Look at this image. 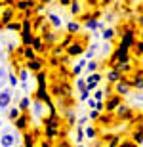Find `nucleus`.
<instances>
[{"label": "nucleus", "mask_w": 143, "mask_h": 147, "mask_svg": "<svg viewBox=\"0 0 143 147\" xmlns=\"http://www.w3.org/2000/svg\"><path fill=\"white\" fill-rule=\"evenodd\" d=\"M23 55H25V59H27V61H31V59L36 57V52L33 50V46H25V48H23Z\"/></svg>", "instance_id": "13"}, {"label": "nucleus", "mask_w": 143, "mask_h": 147, "mask_svg": "<svg viewBox=\"0 0 143 147\" xmlns=\"http://www.w3.org/2000/svg\"><path fill=\"white\" fill-rule=\"evenodd\" d=\"M138 48H139V52H143V42H141V44H139Z\"/></svg>", "instance_id": "44"}, {"label": "nucleus", "mask_w": 143, "mask_h": 147, "mask_svg": "<svg viewBox=\"0 0 143 147\" xmlns=\"http://www.w3.org/2000/svg\"><path fill=\"white\" fill-rule=\"evenodd\" d=\"M33 50L34 52H44V38L42 36H34V40H33Z\"/></svg>", "instance_id": "12"}, {"label": "nucleus", "mask_w": 143, "mask_h": 147, "mask_svg": "<svg viewBox=\"0 0 143 147\" xmlns=\"http://www.w3.org/2000/svg\"><path fill=\"white\" fill-rule=\"evenodd\" d=\"M113 34H115V31H113V29H107V31H103V38H111Z\"/></svg>", "instance_id": "31"}, {"label": "nucleus", "mask_w": 143, "mask_h": 147, "mask_svg": "<svg viewBox=\"0 0 143 147\" xmlns=\"http://www.w3.org/2000/svg\"><path fill=\"white\" fill-rule=\"evenodd\" d=\"M90 98V90H82L80 92V99H88Z\"/></svg>", "instance_id": "37"}, {"label": "nucleus", "mask_w": 143, "mask_h": 147, "mask_svg": "<svg viewBox=\"0 0 143 147\" xmlns=\"http://www.w3.org/2000/svg\"><path fill=\"white\" fill-rule=\"evenodd\" d=\"M99 115L101 113H99L97 109H90V119H99Z\"/></svg>", "instance_id": "30"}, {"label": "nucleus", "mask_w": 143, "mask_h": 147, "mask_svg": "<svg viewBox=\"0 0 143 147\" xmlns=\"http://www.w3.org/2000/svg\"><path fill=\"white\" fill-rule=\"evenodd\" d=\"M59 2H61L63 6H71V0H59Z\"/></svg>", "instance_id": "43"}, {"label": "nucleus", "mask_w": 143, "mask_h": 147, "mask_svg": "<svg viewBox=\"0 0 143 147\" xmlns=\"http://www.w3.org/2000/svg\"><path fill=\"white\" fill-rule=\"evenodd\" d=\"M107 76H109V80H113V82H115V80H120V71H116V69H113V71H111Z\"/></svg>", "instance_id": "19"}, {"label": "nucleus", "mask_w": 143, "mask_h": 147, "mask_svg": "<svg viewBox=\"0 0 143 147\" xmlns=\"http://www.w3.org/2000/svg\"><path fill=\"white\" fill-rule=\"evenodd\" d=\"M118 140H120V138H118V136H115V138H113V140H111L109 147H116V143H118Z\"/></svg>", "instance_id": "38"}, {"label": "nucleus", "mask_w": 143, "mask_h": 147, "mask_svg": "<svg viewBox=\"0 0 143 147\" xmlns=\"http://www.w3.org/2000/svg\"><path fill=\"white\" fill-rule=\"evenodd\" d=\"M134 140L136 142H143V134H134Z\"/></svg>", "instance_id": "41"}, {"label": "nucleus", "mask_w": 143, "mask_h": 147, "mask_svg": "<svg viewBox=\"0 0 143 147\" xmlns=\"http://www.w3.org/2000/svg\"><path fill=\"white\" fill-rule=\"evenodd\" d=\"M78 147H82V145H78Z\"/></svg>", "instance_id": "48"}, {"label": "nucleus", "mask_w": 143, "mask_h": 147, "mask_svg": "<svg viewBox=\"0 0 143 147\" xmlns=\"http://www.w3.org/2000/svg\"><path fill=\"white\" fill-rule=\"evenodd\" d=\"M36 82H38V88H46V73L44 71L36 73Z\"/></svg>", "instance_id": "14"}, {"label": "nucleus", "mask_w": 143, "mask_h": 147, "mask_svg": "<svg viewBox=\"0 0 143 147\" xmlns=\"http://www.w3.org/2000/svg\"><path fill=\"white\" fill-rule=\"evenodd\" d=\"M15 145V136L11 132H6L4 136H0V147H13Z\"/></svg>", "instance_id": "4"}, {"label": "nucleus", "mask_w": 143, "mask_h": 147, "mask_svg": "<svg viewBox=\"0 0 143 147\" xmlns=\"http://www.w3.org/2000/svg\"><path fill=\"white\" fill-rule=\"evenodd\" d=\"M50 65L52 67H59V59H57V57H50Z\"/></svg>", "instance_id": "32"}, {"label": "nucleus", "mask_w": 143, "mask_h": 147, "mask_svg": "<svg viewBox=\"0 0 143 147\" xmlns=\"http://www.w3.org/2000/svg\"><path fill=\"white\" fill-rule=\"evenodd\" d=\"M82 52H84V46H82V44H78V42L71 44V46L67 48V54H69V55H78V54H82Z\"/></svg>", "instance_id": "8"}, {"label": "nucleus", "mask_w": 143, "mask_h": 147, "mask_svg": "<svg viewBox=\"0 0 143 147\" xmlns=\"http://www.w3.org/2000/svg\"><path fill=\"white\" fill-rule=\"evenodd\" d=\"M50 19V21H52V25H54V29H59L61 27V19L57 16H55V13H48V16H46Z\"/></svg>", "instance_id": "15"}, {"label": "nucleus", "mask_w": 143, "mask_h": 147, "mask_svg": "<svg viewBox=\"0 0 143 147\" xmlns=\"http://www.w3.org/2000/svg\"><path fill=\"white\" fill-rule=\"evenodd\" d=\"M120 103V96H113L109 101H105V111H113L116 109V105Z\"/></svg>", "instance_id": "10"}, {"label": "nucleus", "mask_w": 143, "mask_h": 147, "mask_svg": "<svg viewBox=\"0 0 143 147\" xmlns=\"http://www.w3.org/2000/svg\"><path fill=\"white\" fill-rule=\"evenodd\" d=\"M11 103V90H0V109H8Z\"/></svg>", "instance_id": "1"}, {"label": "nucleus", "mask_w": 143, "mask_h": 147, "mask_svg": "<svg viewBox=\"0 0 143 147\" xmlns=\"http://www.w3.org/2000/svg\"><path fill=\"white\" fill-rule=\"evenodd\" d=\"M40 2H42V4H48V2H50V0H40Z\"/></svg>", "instance_id": "45"}, {"label": "nucleus", "mask_w": 143, "mask_h": 147, "mask_svg": "<svg viewBox=\"0 0 143 147\" xmlns=\"http://www.w3.org/2000/svg\"><path fill=\"white\" fill-rule=\"evenodd\" d=\"M0 59H2V57H0Z\"/></svg>", "instance_id": "49"}, {"label": "nucleus", "mask_w": 143, "mask_h": 147, "mask_svg": "<svg viewBox=\"0 0 143 147\" xmlns=\"http://www.w3.org/2000/svg\"><path fill=\"white\" fill-rule=\"evenodd\" d=\"M8 82H10L11 86H17V82H19V78H17L15 75H8Z\"/></svg>", "instance_id": "27"}, {"label": "nucleus", "mask_w": 143, "mask_h": 147, "mask_svg": "<svg viewBox=\"0 0 143 147\" xmlns=\"http://www.w3.org/2000/svg\"><path fill=\"white\" fill-rule=\"evenodd\" d=\"M42 67H44V59H42V57H34V59L27 61L29 71H42Z\"/></svg>", "instance_id": "5"}, {"label": "nucleus", "mask_w": 143, "mask_h": 147, "mask_svg": "<svg viewBox=\"0 0 143 147\" xmlns=\"http://www.w3.org/2000/svg\"><path fill=\"white\" fill-rule=\"evenodd\" d=\"M88 107L90 109H95V107H97V101H95L94 98H88Z\"/></svg>", "instance_id": "29"}, {"label": "nucleus", "mask_w": 143, "mask_h": 147, "mask_svg": "<svg viewBox=\"0 0 143 147\" xmlns=\"http://www.w3.org/2000/svg\"><path fill=\"white\" fill-rule=\"evenodd\" d=\"M59 136V126H46V138L48 140H55Z\"/></svg>", "instance_id": "11"}, {"label": "nucleus", "mask_w": 143, "mask_h": 147, "mask_svg": "<svg viewBox=\"0 0 143 147\" xmlns=\"http://www.w3.org/2000/svg\"><path fill=\"white\" fill-rule=\"evenodd\" d=\"M86 27H88L90 31H94V29L97 27V21H88V23H86Z\"/></svg>", "instance_id": "35"}, {"label": "nucleus", "mask_w": 143, "mask_h": 147, "mask_svg": "<svg viewBox=\"0 0 143 147\" xmlns=\"http://www.w3.org/2000/svg\"><path fill=\"white\" fill-rule=\"evenodd\" d=\"M13 17H15V10H13V8H6L4 13L0 16V25H4V27H6L8 23L13 21Z\"/></svg>", "instance_id": "2"}, {"label": "nucleus", "mask_w": 143, "mask_h": 147, "mask_svg": "<svg viewBox=\"0 0 143 147\" xmlns=\"http://www.w3.org/2000/svg\"><path fill=\"white\" fill-rule=\"evenodd\" d=\"M95 134H97V130H95V128H86V138H88V140H94Z\"/></svg>", "instance_id": "25"}, {"label": "nucleus", "mask_w": 143, "mask_h": 147, "mask_svg": "<svg viewBox=\"0 0 143 147\" xmlns=\"http://www.w3.org/2000/svg\"><path fill=\"white\" fill-rule=\"evenodd\" d=\"M95 50H97V46H95V44H94V46H92V48H90L88 52H86V57H92V55H94V52H95Z\"/></svg>", "instance_id": "34"}, {"label": "nucleus", "mask_w": 143, "mask_h": 147, "mask_svg": "<svg viewBox=\"0 0 143 147\" xmlns=\"http://www.w3.org/2000/svg\"><path fill=\"white\" fill-rule=\"evenodd\" d=\"M19 78H21L23 82L27 80V71H21V73H19Z\"/></svg>", "instance_id": "40"}, {"label": "nucleus", "mask_w": 143, "mask_h": 147, "mask_svg": "<svg viewBox=\"0 0 143 147\" xmlns=\"http://www.w3.org/2000/svg\"><path fill=\"white\" fill-rule=\"evenodd\" d=\"M71 13H75V16L80 13V4L78 2H71Z\"/></svg>", "instance_id": "23"}, {"label": "nucleus", "mask_w": 143, "mask_h": 147, "mask_svg": "<svg viewBox=\"0 0 143 147\" xmlns=\"http://www.w3.org/2000/svg\"><path fill=\"white\" fill-rule=\"evenodd\" d=\"M99 80H101V75H99V73H92V75L86 78V90H90V92L95 90V86L99 84Z\"/></svg>", "instance_id": "3"}, {"label": "nucleus", "mask_w": 143, "mask_h": 147, "mask_svg": "<svg viewBox=\"0 0 143 147\" xmlns=\"http://www.w3.org/2000/svg\"><path fill=\"white\" fill-rule=\"evenodd\" d=\"M44 21H46V17H42V16L36 17V19H34V23H33V27L38 29V31H40V29H48V27H42V25H44Z\"/></svg>", "instance_id": "16"}, {"label": "nucleus", "mask_w": 143, "mask_h": 147, "mask_svg": "<svg viewBox=\"0 0 143 147\" xmlns=\"http://www.w3.org/2000/svg\"><path fill=\"white\" fill-rule=\"evenodd\" d=\"M86 69H88L90 73H95L97 71V61H88V63H86Z\"/></svg>", "instance_id": "21"}, {"label": "nucleus", "mask_w": 143, "mask_h": 147, "mask_svg": "<svg viewBox=\"0 0 143 147\" xmlns=\"http://www.w3.org/2000/svg\"><path fill=\"white\" fill-rule=\"evenodd\" d=\"M86 2H90V4H95V0H86Z\"/></svg>", "instance_id": "46"}, {"label": "nucleus", "mask_w": 143, "mask_h": 147, "mask_svg": "<svg viewBox=\"0 0 143 147\" xmlns=\"http://www.w3.org/2000/svg\"><path fill=\"white\" fill-rule=\"evenodd\" d=\"M40 147H54V145H52L50 142H42V143H40Z\"/></svg>", "instance_id": "42"}, {"label": "nucleus", "mask_w": 143, "mask_h": 147, "mask_svg": "<svg viewBox=\"0 0 143 147\" xmlns=\"http://www.w3.org/2000/svg\"><path fill=\"white\" fill-rule=\"evenodd\" d=\"M86 63H88L86 59H80V61H78V65L75 67V69H73V75H78V73H80V71L84 69V67H86Z\"/></svg>", "instance_id": "18"}, {"label": "nucleus", "mask_w": 143, "mask_h": 147, "mask_svg": "<svg viewBox=\"0 0 143 147\" xmlns=\"http://www.w3.org/2000/svg\"><path fill=\"white\" fill-rule=\"evenodd\" d=\"M13 122H15V128H17V130H27V126H29L27 115H21V117H19V119H15Z\"/></svg>", "instance_id": "7"}, {"label": "nucleus", "mask_w": 143, "mask_h": 147, "mask_svg": "<svg viewBox=\"0 0 143 147\" xmlns=\"http://www.w3.org/2000/svg\"><path fill=\"white\" fill-rule=\"evenodd\" d=\"M6 27L10 29V31H21V23H19V21H15V23H8Z\"/></svg>", "instance_id": "24"}, {"label": "nucleus", "mask_w": 143, "mask_h": 147, "mask_svg": "<svg viewBox=\"0 0 143 147\" xmlns=\"http://www.w3.org/2000/svg\"><path fill=\"white\" fill-rule=\"evenodd\" d=\"M21 40H23V46H31L34 40L33 31H21Z\"/></svg>", "instance_id": "9"}, {"label": "nucleus", "mask_w": 143, "mask_h": 147, "mask_svg": "<svg viewBox=\"0 0 143 147\" xmlns=\"http://www.w3.org/2000/svg\"><path fill=\"white\" fill-rule=\"evenodd\" d=\"M6 78H8V75H6V71H4V69H0V86H2V82H4Z\"/></svg>", "instance_id": "33"}, {"label": "nucleus", "mask_w": 143, "mask_h": 147, "mask_svg": "<svg viewBox=\"0 0 143 147\" xmlns=\"http://www.w3.org/2000/svg\"><path fill=\"white\" fill-rule=\"evenodd\" d=\"M77 86H78V90H80V92H82V90H86V80H84V78H78V80H77Z\"/></svg>", "instance_id": "28"}, {"label": "nucleus", "mask_w": 143, "mask_h": 147, "mask_svg": "<svg viewBox=\"0 0 143 147\" xmlns=\"http://www.w3.org/2000/svg\"><path fill=\"white\" fill-rule=\"evenodd\" d=\"M116 96H126L128 92H130V84L128 82H122V80H118L116 82Z\"/></svg>", "instance_id": "6"}, {"label": "nucleus", "mask_w": 143, "mask_h": 147, "mask_svg": "<svg viewBox=\"0 0 143 147\" xmlns=\"http://www.w3.org/2000/svg\"><path fill=\"white\" fill-rule=\"evenodd\" d=\"M126 111H128V107H116V113L118 115H124Z\"/></svg>", "instance_id": "39"}, {"label": "nucleus", "mask_w": 143, "mask_h": 147, "mask_svg": "<svg viewBox=\"0 0 143 147\" xmlns=\"http://www.w3.org/2000/svg\"><path fill=\"white\" fill-rule=\"evenodd\" d=\"M103 96H105V90H97V92L94 94V99L95 101H103Z\"/></svg>", "instance_id": "26"}, {"label": "nucleus", "mask_w": 143, "mask_h": 147, "mask_svg": "<svg viewBox=\"0 0 143 147\" xmlns=\"http://www.w3.org/2000/svg\"><path fill=\"white\" fill-rule=\"evenodd\" d=\"M19 117H21V109H19V107H11L10 109V119L15 120V119H19Z\"/></svg>", "instance_id": "17"}, {"label": "nucleus", "mask_w": 143, "mask_h": 147, "mask_svg": "<svg viewBox=\"0 0 143 147\" xmlns=\"http://www.w3.org/2000/svg\"><path fill=\"white\" fill-rule=\"evenodd\" d=\"M67 27H69V33H71V34H75V33L80 31V25H78V23H69Z\"/></svg>", "instance_id": "20"}, {"label": "nucleus", "mask_w": 143, "mask_h": 147, "mask_svg": "<svg viewBox=\"0 0 143 147\" xmlns=\"http://www.w3.org/2000/svg\"><path fill=\"white\" fill-rule=\"evenodd\" d=\"M13 147H15V145H13Z\"/></svg>", "instance_id": "50"}, {"label": "nucleus", "mask_w": 143, "mask_h": 147, "mask_svg": "<svg viewBox=\"0 0 143 147\" xmlns=\"http://www.w3.org/2000/svg\"><path fill=\"white\" fill-rule=\"evenodd\" d=\"M0 8H2V0H0Z\"/></svg>", "instance_id": "47"}, {"label": "nucleus", "mask_w": 143, "mask_h": 147, "mask_svg": "<svg viewBox=\"0 0 143 147\" xmlns=\"http://www.w3.org/2000/svg\"><path fill=\"white\" fill-rule=\"evenodd\" d=\"M29 107H31V99H29V98H23V99H21V105H19V109L27 111Z\"/></svg>", "instance_id": "22"}, {"label": "nucleus", "mask_w": 143, "mask_h": 147, "mask_svg": "<svg viewBox=\"0 0 143 147\" xmlns=\"http://www.w3.org/2000/svg\"><path fill=\"white\" fill-rule=\"evenodd\" d=\"M82 138H84V132L80 130V128H78V130H77V142L80 143V142H82Z\"/></svg>", "instance_id": "36"}]
</instances>
